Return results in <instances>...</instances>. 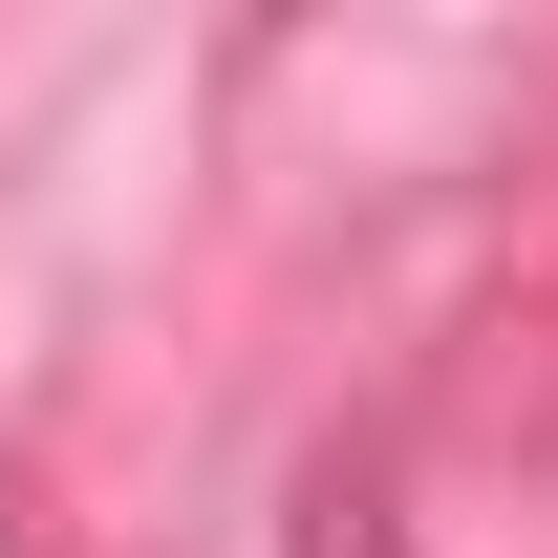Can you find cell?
Returning <instances> with one entry per match:
<instances>
[{"instance_id":"obj_1","label":"cell","mask_w":558,"mask_h":558,"mask_svg":"<svg viewBox=\"0 0 558 558\" xmlns=\"http://www.w3.org/2000/svg\"><path fill=\"white\" fill-rule=\"evenodd\" d=\"M279 558H409V515H387V494H365V473H323V494H301V537H279Z\"/></svg>"}]
</instances>
